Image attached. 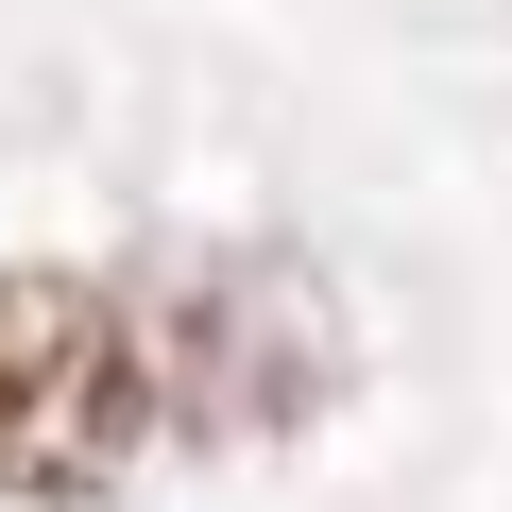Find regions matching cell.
<instances>
[{"instance_id":"cell-2","label":"cell","mask_w":512,"mask_h":512,"mask_svg":"<svg viewBox=\"0 0 512 512\" xmlns=\"http://www.w3.org/2000/svg\"><path fill=\"white\" fill-rule=\"evenodd\" d=\"M137 342H154V410L205 427V444H291L342 393V325L308 291V256H222V274H188L171 325H137Z\"/></svg>"},{"instance_id":"cell-1","label":"cell","mask_w":512,"mask_h":512,"mask_svg":"<svg viewBox=\"0 0 512 512\" xmlns=\"http://www.w3.org/2000/svg\"><path fill=\"white\" fill-rule=\"evenodd\" d=\"M154 427V342L103 274L0 256V495L18 512H86Z\"/></svg>"}]
</instances>
